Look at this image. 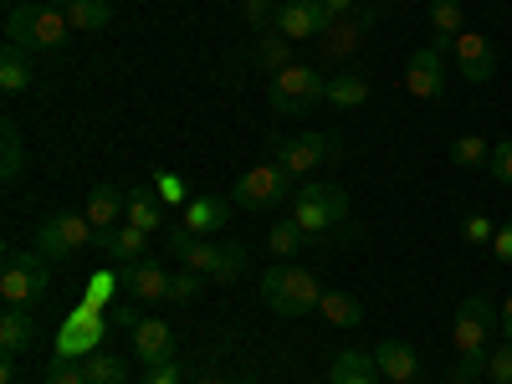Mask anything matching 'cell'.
Masks as SVG:
<instances>
[{
	"mask_svg": "<svg viewBox=\"0 0 512 384\" xmlns=\"http://www.w3.org/2000/svg\"><path fill=\"white\" fill-rule=\"evenodd\" d=\"M159 195L164 200H185V180H175V175H159ZM190 205V200H185Z\"/></svg>",
	"mask_w": 512,
	"mask_h": 384,
	"instance_id": "44",
	"label": "cell"
},
{
	"mask_svg": "<svg viewBox=\"0 0 512 384\" xmlns=\"http://www.w3.org/2000/svg\"><path fill=\"white\" fill-rule=\"evenodd\" d=\"M67 36H72L67 16L57 6H47V0L6 11V41H11V47H21V52H62Z\"/></svg>",
	"mask_w": 512,
	"mask_h": 384,
	"instance_id": "2",
	"label": "cell"
},
{
	"mask_svg": "<svg viewBox=\"0 0 512 384\" xmlns=\"http://www.w3.org/2000/svg\"><path fill=\"white\" fill-rule=\"evenodd\" d=\"M492 251H497V262H507V267H512V226H502V231L492 236Z\"/></svg>",
	"mask_w": 512,
	"mask_h": 384,
	"instance_id": "43",
	"label": "cell"
},
{
	"mask_svg": "<svg viewBox=\"0 0 512 384\" xmlns=\"http://www.w3.org/2000/svg\"><path fill=\"white\" fill-rule=\"evenodd\" d=\"M262 303L272 313H282V318H303V313H313L323 303V287H318V277L308 267H272L262 277Z\"/></svg>",
	"mask_w": 512,
	"mask_h": 384,
	"instance_id": "3",
	"label": "cell"
},
{
	"mask_svg": "<svg viewBox=\"0 0 512 384\" xmlns=\"http://www.w3.org/2000/svg\"><path fill=\"white\" fill-rule=\"evenodd\" d=\"M82 210H88V221H93L98 231H113L118 216L128 210V195L113 190V185H93V190H88V205H82Z\"/></svg>",
	"mask_w": 512,
	"mask_h": 384,
	"instance_id": "22",
	"label": "cell"
},
{
	"mask_svg": "<svg viewBox=\"0 0 512 384\" xmlns=\"http://www.w3.org/2000/svg\"><path fill=\"white\" fill-rule=\"evenodd\" d=\"M344 216H349V195L338 190V185H297V195H292V221L303 226L313 241H318L323 231H333V226H344Z\"/></svg>",
	"mask_w": 512,
	"mask_h": 384,
	"instance_id": "5",
	"label": "cell"
},
{
	"mask_svg": "<svg viewBox=\"0 0 512 384\" xmlns=\"http://www.w3.org/2000/svg\"><path fill=\"white\" fill-rule=\"evenodd\" d=\"M318 98H328V77L308 62H292L272 77V108L277 113H308V108H318Z\"/></svg>",
	"mask_w": 512,
	"mask_h": 384,
	"instance_id": "8",
	"label": "cell"
},
{
	"mask_svg": "<svg viewBox=\"0 0 512 384\" xmlns=\"http://www.w3.org/2000/svg\"><path fill=\"white\" fill-rule=\"evenodd\" d=\"M487 175L497 185H512V139L507 144H492V159H487Z\"/></svg>",
	"mask_w": 512,
	"mask_h": 384,
	"instance_id": "39",
	"label": "cell"
},
{
	"mask_svg": "<svg viewBox=\"0 0 512 384\" xmlns=\"http://www.w3.org/2000/svg\"><path fill=\"white\" fill-rule=\"evenodd\" d=\"M195 384H231V379H226V374H200Z\"/></svg>",
	"mask_w": 512,
	"mask_h": 384,
	"instance_id": "49",
	"label": "cell"
},
{
	"mask_svg": "<svg viewBox=\"0 0 512 384\" xmlns=\"http://www.w3.org/2000/svg\"><path fill=\"white\" fill-rule=\"evenodd\" d=\"M497 308L487 303V297H466V303L456 308V328H451V344H456V374L451 384H477L487 374V338L497 328Z\"/></svg>",
	"mask_w": 512,
	"mask_h": 384,
	"instance_id": "1",
	"label": "cell"
},
{
	"mask_svg": "<svg viewBox=\"0 0 512 384\" xmlns=\"http://www.w3.org/2000/svg\"><path fill=\"white\" fill-rule=\"evenodd\" d=\"M221 6H241V0H221Z\"/></svg>",
	"mask_w": 512,
	"mask_h": 384,
	"instance_id": "50",
	"label": "cell"
},
{
	"mask_svg": "<svg viewBox=\"0 0 512 384\" xmlns=\"http://www.w3.org/2000/svg\"><path fill=\"white\" fill-rule=\"evenodd\" d=\"M103 333H108V313L77 303V308L62 318V328H57V354H67V359L98 354V349H103Z\"/></svg>",
	"mask_w": 512,
	"mask_h": 384,
	"instance_id": "9",
	"label": "cell"
},
{
	"mask_svg": "<svg viewBox=\"0 0 512 384\" xmlns=\"http://www.w3.org/2000/svg\"><path fill=\"white\" fill-rule=\"evenodd\" d=\"M31 344H36V323H31V313L16 308V303H6V313H0V349L16 359V354H26Z\"/></svg>",
	"mask_w": 512,
	"mask_h": 384,
	"instance_id": "18",
	"label": "cell"
},
{
	"mask_svg": "<svg viewBox=\"0 0 512 384\" xmlns=\"http://www.w3.org/2000/svg\"><path fill=\"white\" fill-rule=\"evenodd\" d=\"M277 31H282L287 41H308V36H328L333 21H328V11H323V0H282Z\"/></svg>",
	"mask_w": 512,
	"mask_h": 384,
	"instance_id": "13",
	"label": "cell"
},
{
	"mask_svg": "<svg viewBox=\"0 0 512 384\" xmlns=\"http://www.w3.org/2000/svg\"><path fill=\"white\" fill-rule=\"evenodd\" d=\"M405 93L420 98V103H441V98H446V52L420 47V52L405 62Z\"/></svg>",
	"mask_w": 512,
	"mask_h": 384,
	"instance_id": "11",
	"label": "cell"
},
{
	"mask_svg": "<svg viewBox=\"0 0 512 384\" xmlns=\"http://www.w3.org/2000/svg\"><path fill=\"white\" fill-rule=\"evenodd\" d=\"M461 236L472 241V246H492V236H497V226L487 221V216H466L461 221Z\"/></svg>",
	"mask_w": 512,
	"mask_h": 384,
	"instance_id": "40",
	"label": "cell"
},
{
	"mask_svg": "<svg viewBox=\"0 0 512 384\" xmlns=\"http://www.w3.org/2000/svg\"><path fill=\"white\" fill-rule=\"evenodd\" d=\"M123 272V287L134 292V297H144V303H159V297H169V272L159 267V262H128V267H118Z\"/></svg>",
	"mask_w": 512,
	"mask_h": 384,
	"instance_id": "16",
	"label": "cell"
},
{
	"mask_svg": "<svg viewBox=\"0 0 512 384\" xmlns=\"http://www.w3.org/2000/svg\"><path fill=\"white\" fill-rule=\"evenodd\" d=\"M82 369H88V384H128V364L118 354H88L82 359Z\"/></svg>",
	"mask_w": 512,
	"mask_h": 384,
	"instance_id": "31",
	"label": "cell"
},
{
	"mask_svg": "<svg viewBox=\"0 0 512 384\" xmlns=\"http://www.w3.org/2000/svg\"><path fill=\"white\" fill-rule=\"evenodd\" d=\"M52 287V262L47 256H36V251H11L6 256V267H0V297L16 308H31L36 297H47Z\"/></svg>",
	"mask_w": 512,
	"mask_h": 384,
	"instance_id": "6",
	"label": "cell"
},
{
	"mask_svg": "<svg viewBox=\"0 0 512 384\" xmlns=\"http://www.w3.org/2000/svg\"><path fill=\"white\" fill-rule=\"evenodd\" d=\"M333 26H338V21H333ZM369 26H374V11L344 21V26H338V36H318V41H323V57H328V62H344V57L359 47V41L369 36Z\"/></svg>",
	"mask_w": 512,
	"mask_h": 384,
	"instance_id": "24",
	"label": "cell"
},
{
	"mask_svg": "<svg viewBox=\"0 0 512 384\" xmlns=\"http://www.w3.org/2000/svg\"><path fill=\"white\" fill-rule=\"evenodd\" d=\"M451 159H456L461 169H487V159H492V144H487L482 134H461V139L451 144Z\"/></svg>",
	"mask_w": 512,
	"mask_h": 384,
	"instance_id": "33",
	"label": "cell"
},
{
	"mask_svg": "<svg viewBox=\"0 0 512 384\" xmlns=\"http://www.w3.org/2000/svg\"><path fill=\"white\" fill-rule=\"evenodd\" d=\"M318 313H323L333 328H354V323H364V303H359L354 292H323Z\"/></svg>",
	"mask_w": 512,
	"mask_h": 384,
	"instance_id": "26",
	"label": "cell"
},
{
	"mask_svg": "<svg viewBox=\"0 0 512 384\" xmlns=\"http://www.w3.org/2000/svg\"><path fill=\"white\" fill-rule=\"evenodd\" d=\"M82 246H98V226L88 221V210H62V216L41 221V231L31 236V251L47 256V262H62V256H72Z\"/></svg>",
	"mask_w": 512,
	"mask_h": 384,
	"instance_id": "4",
	"label": "cell"
},
{
	"mask_svg": "<svg viewBox=\"0 0 512 384\" xmlns=\"http://www.w3.org/2000/svg\"><path fill=\"white\" fill-rule=\"evenodd\" d=\"M374 374H379L374 354H359V349L333 354V364H328V384H374Z\"/></svg>",
	"mask_w": 512,
	"mask_h": 384,
	"instance_id": "23",
	"label": "cell"
},
{
	"mask_svg": "<svg viewBox=\"0 0 512 384\" xmlns=\"http://www.w3.org/2000/svg\"><path fill=\"white\" fill-rule=\"evenodd\" d=\"M308 241H313V236H308V231H303V226H297V221H292V216H287V221H277V226H272V231H267V246H272V251H277V256H292V251H303V246H308Z\"/></svg>",
	"mask_w": 512,
	"mask_h": 384,
	"instance_id": "34",
	"label": "cell"
},
{
	"mask_svg": "<svg viewBox=\"0 0 512 384\" xmlns=\"http://www.w3.org/2000/svg\"><path fill=\"white\" fill-rule=\"evenodd\" d=\"M374 364H379V374L390 379V384H415V374H420V359H415L410 344H379L374 349Z\"/></svg>",
	"mask_w": 512,
	"mask_h": 384,
	"instance_id": "20",
	"label": "cell"
},
{
	"mask_svg": "<svg viewBox=\"0 0 512 384\" xmlns=\"http://www.w3.org/2000/svg\"><path fill=\"white\" fill-rule=\"evenodd\" d=\"M128 226H139V231H159L164 226V210H159V200H154V190H128Z\"/></svg>",
	"mask_w": 512,
	"mask_h": 384,
	"instance_id": "27",
	"label": "cell"
},
{
	"mask_svg": "<svg viewBox=\"0 0 512 384\" xmlns=\"http://www.w3.org/2000/svg\"><path fill=\"white\" fill-rule=\"evenodd\" d=\"M118 287H123V272H93L88 287H82V303L108 313V308H113V297H118Z\"/></svg>",
	"mask_w": 512,
	"mask_h": 384,
	"instance_id": "32",
	"label": "cell"
},
{
	"mask_svg": "<svg viewBox=\"0 0 512 384\" xmlns=\"http://www.w3.org/2000/svg\"><path fill=\"white\" fill-rule=\"evenodd\" d=\"M246 272V246L241 241H221V262L210 272V282H236Z\"/></svg>",
	"mask_w": 512,
	"mask_h": 384,
	"instance_id": "35",
	"label": "cell"
},
{
	"mask_svg": "<svg viewBox=\"0 0 512 384\" xmlns=\"http://www.w3.org/2000/svg\"><path fill=\"white\" fill-rule=\"evenodd\" d=\"M461 31H466V11H461V0H431V47H436V52H446Z\"/></svg>",
	"mask_w": 512,
	"mask_h": 384,
	"instance_id": "21",
	"label": "cell"
},
{
	"mask_svg": "<svg viewBox=\"0 0 512 384\" xmlns=\"http://www.w3.org/2000/svg\"><path fill=\"white\" fill-rule=\"evenodd\" d=\"M451 57H456V72L466 77V82H492L497 77V47L482 36V31H461L456 41H451Z\"/></svg>",
	"mask_w": 512,
	"mask_h": 384,
	"instance_id": "12",
	"label": "cell"
},
{
	"mask_svg": "<svg viewBox=\"0 0 512 384\" xmlns=\"http://www.w3.org/2000/svg\"><path fill=\"white\" fill-rule=\"evenodd\" d=\"M98 246L113 256L118 267H128V262H144V246H149V231H139V226H113V231H98Z\"/></svg>",
	"mask_w": 512,
	"mask_h": 384,
	"instance_id": "17",
	"label": "cell"
},
{
	"mask_svg": "<svg viewBox=\"0 0 512 384\" xmlns=\"http://www.w3.org/2000/svg\"><path fill=\"white\" fill-rule=\"evenodd\" d=\"M144 384H180V364H175V359H169V364H154Z\"/></svg>",
	"mask_w": 512,
	"mask_h": 384,
	"instance_id": "42",
	"label": "cell"
},
{
	"mask_svg": "<svg viewBox=\"0 0 512 384\" xmlns=\"http://www.w3.org/2000/svg\"><path fill=\"white\" fill-rule=\"evenodd\" d=\"M292 195H297V175H287V169L272 159V164L246 169V175L236 180L231 205H236V210H272L277 200H292Z\"/></svg>",
	"mask_w": 512,
	"mask_h": 384,
	"instance_id": "7",
	"label": "cell"
},
{
	"mask_svg": "<svg viewBox=\"0 0 512 384\" xmlns=\"http://www.w3.org/2000/svg\"><path fill=\"white\" fill-rule=\"evenodd\" d=\"M487 379L492 384H512V344H502L497 354H487Z\"/></svg>",
	"mask_w": 512,
	"mask_h": 384,
	"instance_id": "41",
	"label": "cell"
},
{
	"mask_svg": "<svg viewBox=\"0 0 512 384\" xmlns=\"http://www.w3.org/2000/svg\"><path fill=\"white\" fill-rule=\"evenodd\" d=\"M134 354L154 369V364H169L175 359V328H169L164 318H144L134 328Z\"/></svg>",
	"mask_w": 512,
	"mask_h": 384,
	"instance_id": "14",
	"label": "cell"
},
{
	"mask_svg": "<svg viewBox=\"0 0 512 384\" xmlns=\"http://www.w3.org/2000/svg\"><path fill=\"white\" fill-rule=\"evenodd\" d=\"M47 6H57L67 16L72 31H103L113 21V6L108 0H47Z\"/></svg>",
	"mask_w": 512,
	"mask_h": 384,
	"instance_id": "19",
	"label": "cell"
},
{
	"mask_svg": "<svg viewBox=\"0 0 512 384\" xmlns=\"http://www.w3.org/2000/svg\"><path fill=\"white\" fill-rule=\"evenodd\" d=\"M0 88L6 93H26L31 88V57L21 47H11V41H6V52H0Z\"/></svg>",
	"mask_w": 512,
	"mask_h": 384,
	"instance_id": "28",
	"label": "cell"
},
{
	"mask_svg": "<svg viewBox=\"0 0 512 384\" xmlns=\"http://www.w3.org/2000/svg\"><path fill=\"white\" fill-rule=\"evenodd\" d=\"M41 384H88V369L72 364L67 354H57V359H47V369H41Z\"/></svg>",
	"mask_w": 512,
	"mask_h": 384,
	"instance_id": "36",
	"label": "cell"
},
{
	"mask_svg": "<svg viewBox=\"0 0 512 384\" xmlns=\"http://www.w3.org/2000/svg\"><path fill=\"white\" fill-rule=\"evenodd\" d=\"M241 16L251 31H272L277 26V0H241Z\"/></svg>",
	"mask_w": 512,
	"mask_h": 384,
	"instance_id": "37",
	"label": "cell"
},
{
	"mask_svg": "<svg viewBox=\"0 0 512 384\" xmlns=\"http://www.w3.org/2000/svg\"><path fill=\"white\" fill-rule=\"evenodd\" d=\"M328 103H333V108H364V103H369V77H359V72H333V77H328Z\"/></svg>",
	"mask_w": 512,
	"mask_h": 384,
	"instance_id": "25",
	"label": "cell"
},
{
	"mask_svg": "<svg viewBox=\"0 0 512 384\" xmlns=\"http://www.w3.org/2000/svg\"><path fill=\"white\" fill-rule=\"evenodd\" d=\"M256 62H262L272 77L282 72V67H292V41L272 26V31H262V36H256Z\"/></svg>",
	"mask_w": 512,
	"mask_h": 384,
	"instance_id": "29",
	"label": "cell"
},
{
	"mask_svg": "<svg viewBox=\"0 0 512 384\" xmlns=\"http://www.w3.org/2000/svg\"><path fill=\"white\" fill-rule=\"evenodd\" d=\"M108 318H113V328H128V333H134V328L144 323V318H139L134 308H108Z\"/></svg>",
	"mask_w": 512,
	"mask_h": 384,
	"instance_id": "45",
	"label": "cell"
},
{
	"mask_svg": "<svg viewBox=\"0 0 512 384\" xmlns=\"http://www.w3.org/2000/svg\"><path fill=\"white\" fill-rule=\"evenodd\" d=\"M200 287H205V277L185 267V277H169V303H195Z\"/></svg>",
	"mask_w": 512,
	"mask_h": 384,
	"instance_id": "38",
	"label": "cell"
},
{
	"mask_svg": "<svg viewBox=\"0 0 512 384\" xmlns=\"http://www.w3.org/2000/svg\"><path fill=\"white\" fill-rule=\"evenodd\" d=\"M0 384H16V359L6 354V364H0Z\"/></svg>",
	"mask_w": 512,
	"mask_h": 384,
	"instance_id": "47",
	"label": "cell"
},
{
	"mask_svg": "<svg viewBox=\"0 0 512 384\" xmlns=\"http://www.w3.org/2000/svg\"><path fill=\"white\" fill-rule=\"evenodd\" d=\"M21 164H26V144H21V128L6 118L0 123V175L6 180H16L21 175Z\"/></svg>",
	"mask_w": 512,
	"mask_h": 384,
	"instance_id": "30",
	"label": "cell"
},
{
	"mask_svg": "<svg viewBox=\"0 0 512 384\" xmlns=\"http://www.w3.org/2000/svg\"><path fill=\"white\" fill-rule=\"evenodd\" d=\"M231 200H221V195H195L190 205H185V226L195 231V236H221L226 226H231Z\"/></svg>",
	"mask_w": 512,
	"mask_h": 384,
	"instance_id": "15",
	"label": "cell"
},
{
	"mask_svg": "<svg viewBox=\"0 0 512 384\" xmlns=\"http://www.w3.org/2000/svg\"><path fill=\"white\" fill-rule=\"evenodd\" d=\"M333 159H344V139H333V134H297V139L277 144V164L297 180L313 175L318 164H333Z\"/></svg>",
	"mask_w": 512,
	"mask_h": 384,
	"instance_id": "10",
	"label": "cell"
},
{
	"mask_svg": "<svg viewBox=\"0 0 512 384\" xmlns=\"http://www.w3.org/2000/svg\"><path fill=\"white\" fill-rule=\"evenodd\" d=\"M323 11H328V21H344L354 11V0H323Z\"/></svg>",
	"mask_w": 512,
	"mask_h": 384,
	"instance_id": "46",
	"label": "cell"
},
{
	"mask_svg": "<svg viewBox=\"0 0 512 384\" xmlns=\"http://www.w3.org/2000/svg\"><path fill=\"white\" fill-rule=\"evenodd\" d=\"M502 333H507V344H512V297L502 303Z\"/></svg>",
	"mask_w": 512,
	"mask_h": 384,
	"instance_id": "48",
	"label": "cell"
}]
</instances>
